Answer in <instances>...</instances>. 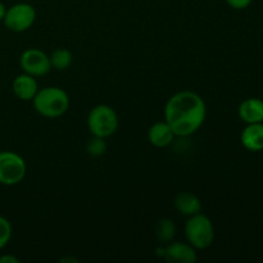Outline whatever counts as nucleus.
<instances>
[{
	"mask_svg": "<svg viewBox=\"0 0 263 263\" xmlns=\"http://www.w3.org/2000/svg\"><path fill=\"white\" fill-rule=\"evenodd\" d=\"M207 105L199 94L189 90L172 95L164 107V121L176 136L193 135L204 123Z\"/></svg>",
	"mask_w": 263,
	"mask_h": 263,
	"instance_id": "f257e3e1",
	"label": "nucleus"
},
{
	"mask_svg": "<svg viewBox=\"0 0 263 263\" xmlns=\"http://www.w3.org/2000/svg\"><path fill=\"white\" fill-rule=\"evenodd\" d=\"M32 103L33 108L40 116L46 118H57L63 116L69 109L71 99L61 87L48 86L39 89Z\"/></svg>",
	"mask_w": 263,
	"mask_h": 263,
	"instance_id": "f03ea898",
	"label": "nucleus"
},
{
	"mask_svg": "<svg viewBox=\"0 0 263 263\" xmlns=\"http://www.w3.org/2000/svg\"><path fill=\"white\" fill-rule=\"evenodd\" d=\"M185 236L195 249L210 248L215 240V228L211 218L202 212L190 216L185 223Z\"/></svg>",
	"mask_w": 263,
	"mask_h": 263,
	"instance_id": "7ed1b4c3",
	"label": "nucleus"
},
{
	"mask_svg": "<svg viewBox=\"0 0 263 263\" xmlns=\"http://www.w3.org/2000/svg\"><path fill=\"white\" fill-rule=\"evenodd\" d=\"M87 127L92 136L109 138L118 128L117 113L109 105H95L87 116Z\"/></svg>",
	"mask_w": 263,
	"mask_h": 263,
	"instance_id": "20e7f679",
	"label": "nucleus"
},
{
	"mask_svg": "<svg viewBox=\"0 0 263 263\" xmlns=\"http://www.w3.org/2000/svg\"><path fill=\"white\" fill-rule=\"evenodd\" d=\"M27 166L22 157L13 151L0 152V184L14 186L23 181Z\"/></svg>",
	"mask_w": 263,
	"mask_h": 263,
	"instance_id": "39448f33",
	"label": "nucleus"
},
{
	"mask_svg": "<svg viewBox=\"0 0 263 263\" xmlns=\"http://www.w3.org/2000/svg\"><path fill=\"white\" fill-rule=\"evenodd\" d=\"M36 21V9L28 3H17L7 8L3 20L5 27L14 32H23L32 27Z\"/></svg>",
	"mask_w": 263,
	"mask_h": 263,
	"instance_id": "423d86ee",
	"label": "nucleus"
},
{
	"mask_svg": "<svg viewBox=\"0 0 263 263\" xmlns=\"http://www.w3.org/2000/svg\"><path fill=\"white\" fill-rule=\"evenodd\" d=\"M20 66L25 73L33 77H41L51 71L50 58L43 50L36 48L26 49L20 57Z\"/></svg>",
	"mask_w": 263,
	"mask_h": 263,
	"instance_id": "0eeeda50",
	"label": "nucleus"
},
{
	"mask_svg": "<svg viewBox=\"0 0 263 263\" xmlns=\"http://www.w3.org/2000/svg\"><path fill=\"white\" fill-rule=\"evenodd\" d=\"M164 259L170 263H195L198 259L197 249L189 243L171 241L166 244Z\"/></svg>",
	"mask_w": 263,
	"mask_h": 263,
	"instance_id": "6e6552de",
	"label": "nucleus"
},
{
	"mask_svg": "<svg viewBox=\"0 0 263 263\" xmlns=\"http://www.w3.org/2000/svg\"><path fill=\"white\" fill-rule=\"evenodd\" d=\"M39 82L37 79L28 73H21L13 81V92L18 99L23 102H30L35 98L39 91Z\"/></svg>",
	"mask_w": 263,
	"mask_h": 263,
	"instance_id": "1a4fd4ad",
	"label": "nucleus"
},
{
	"mask_svg": "<svg viewBox=\"0 0 263 263\" xmlns=\"http://www.w3.org/2000/svg\"><path fill=\"white\" fill-rule=\"evenodd\" d=\"M175 133L166 121L153 123L148 131V140L156 148H167L175 139Z\"/></svg>",
	"mask_w": 263,
	"mask_h": 263,
	"instance_id": "9d476101",
	"label": "nucleus"
},
{
	"mask_svg": "<svg viewBox=\"0 0 263 263\" xmlns=\"http://www.w3.org/2000/svg\"><path fill=\"white\" fill-rule=\"evenodd\" d=\"M241 144L249 152L263 151V122L248 123L240 135Z\"/></svg>",
	"mask_w": 263,
	"mask_h": 263,
	"instance_id": "9b49d317",
	"label": "nucleus"
},
{
	"mask_svg": "<svg viewBox=\"0 0 263 263\" xmlns=\"http://www.w3.org/2000/svg\"><path fill=\"white\" fill-rule=\"evenodd\" d=\"M239 117L243 122H263V100L259 98H248L239 105Z\"/></svg>",
	"mask_w": 263,
	"mask_h": 263,
	"instance_id": "f8f14e48",
	"label": "nucleus"
},
{
	"mask_svg": "<svg viewBox=\"0 0 263 263\" xmlns=\"http://www.w3.org/2000/svg\"><path fill=\"white\" fill-rule=\"evenodd\" d=\"M175 208L181 215L194 216L202 212V202L195 194L190 192H181L175 197Z\"/></svg>",
	"mask_w": 263,
	"mask_h": 263,
	"instance_id": "ddd939ff",
	"label": "nucleus"
},
{
	"mask_svg": "<svg viewBox=\"0 0 263 263\" xmlns=\"http://www.w3.org/2000/svg\"><path fill=\"white\" fill-rule=\"evenodd\" d=\"M156 238L161 244H168L176 235V225L171 218H161L156 223Z\"/></svg>",
	"mask_w": 263,
	"mask_h": 263,
	"instance_id": "4468645a",
	"label": "nucleus"
},
{
	"mask_svg": "<svg viewBox=\"0 0 263 263\" xmlns=\"http://www.w3.org/2000/svg\"><path fill=\"white\" fill-rule=\"evenodd\" d=\"M49 58H50L51 68L57 69V71H64V69L68 68L72 64V62H73V55H72L71 51H69L68 49L63 48L55 49V50L49 55Z\"/></svg>",
	"mask_w": 263,
	"mask_h": 263,
	"instance_id": "2eb2a0df",
	"label": "nucleus"
},
{
	"mask_svg": "<svg viewBox=\"0 0 263 263\" xmlns=\"http://www.w3.org/2000/svg\"><path fill=\"white\" fill-rule=\"evenodd\" d=\"M86 151L90 156L92 157H100L107 152V143H105L104 138H99V136H92L91 140L87 141Z\"/></svg>",
	"mask_w": 263,
	"mask_h": 263,
	"instance_id": "dca6fc26",
	"label": "nucleus"
},
{
	"mask_svg": "<svg viewBox=\"0 0 263 263\" xmlns=\"http://www.w3.org/2000/svg\"><path fill=\"white\" fill-rule=\"evenodd\" d=\"M13 235V229L9 221L0 216V251L8 246Z\"/></svg>",
	"mask_w": 263,
	"mask_h": 263,
	"instance_id": "f3484780",
	"label": "nucleus"
},
{
	"mask_svg": "<svg viewBox=\"0 0 263 263\" xmlns=\"http://www.w3.org/2000/svg\"><path fill=\"white\" fill-rule=\"evenodd\" d=\"M225 2L228 3L229 7H231L233 9L236 10L247 9V8L252 4V0H225Z\"/></svg>",
	"mask_w": 263,
	"mask_h": 263,
	"instance_id": "a211bd4d",
	"label": "nucleus"
},
{
	"mask_svg": "<svg viewBox=\"0 0 263 263\" xmlns=\"http://www.w3.org/2000/svg\"><path fill=\"white\" fill-rule=\"evenodd\" d=\"M0 263H20V258L13 254H3L0 256Z\"/></svg>",
	"mask_w": 263,
	"mask_h": 263,
	"instance_id": "6ab92c4d",
	"label": "nucleus"
},
{
	"mask_svg": "<svg viewBox=\"0 0 263 263\" xmlns=\"http://www.w3.org/2000/svg\"><path fill=\"white\" fill-rule=\"evenodd\" d=\"M5 13H7V7L4 5V3L0 2V22H3V20H4Z\"/></svg>",
	"mask_w": 263,
	"mask_h": 263,
	"instance_id": "aec40b11",
	"label": "nucleus"
}]
</instances>
